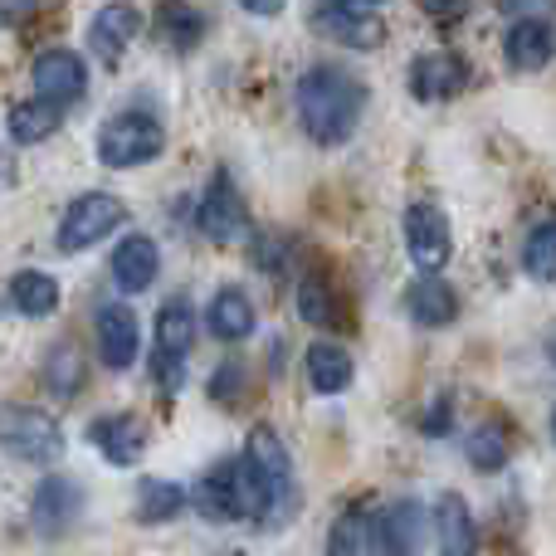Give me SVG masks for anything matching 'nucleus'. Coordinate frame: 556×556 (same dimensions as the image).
I'll list each match as a JSON object with an SVG mask.
<instances>
[{"label":"nucleus","instance_id":"f257e3e1","mask_svg":"<svg viewBox=\"0 0 556 556\" xmlns=\"http://www.w3.org/2000/svg\"><path fill=\"white\" fill-rule=\"evenodd\" d=\"M366 113V84L356 74L337 64H313L298 78V117L303 132L317 147H342L352 142V132L362 127Z\"/></svg>","mask_w":556,"mask_h":556},{"label":"nucleus","instance_id":"f03ea898","mask_svg":"<svg viewBox=\"0 0 556 556\" xmlns=\"http://www.w3.org/2000/svg\"><path fill=\"white\" fill-rule=\"evenodd\" d=\"M162 152H166V127L156 123L152 113L127 108V113L108 117V123L98 127V162L113 166V172L147 166V162H156Z\"/></svg>","mask_w":556,"mask_h":556},{"label":"nucleus","instance_id":"7ed1b4c3","mask_svg":"<svg viewBox=\"0 0 556 556\" xmlns=\"http://www.w3.org/2000/svg\"><path fill=\"white\" fill-rule=\"evenodd\" d=\"M191 337H195V313L191 298H172L156 313V356H152V376L166 395H176L186 386V356H191Z\"/></svg>","mask_w":556,"mask_h":556},{"label":"nucleus","instance_id":"20e7f679","mask_svg":"<svg viewBox=\"0 0 556 556\" xmlns=\"http://www.w3.org/2000/svg\"><path fill=\"white\" fill-rule=\"evenodd\" d=\"M0 450L25 464H54L64 454L59 420L35 405H0Z\"/></svg>","mask_w":556,"mask_h":556},{"label":"nucleus","instance_id":"39448f33","mask_svg":"<svg viewBox=\"0 0 556 556\" xmlns=\"http://www.w3.org/2000/svg\"><path fill=\"white\" fill-rule=\"evenodd\" d=\"M123 220H127V205L117 201V195H108V191L78 195V201L64 211V220H59V250H64V254L93 250V244L108 240V235H113Z\"/></svg>","mask_w":556,"mask_h":556},{"label":"nucleus","instance_id":"423d86ee","mask_svg":"<svg viewBox=\"0 0 556 556\" xmlns=\"http://www.w3.org/2000/svg\"><path fill=\"white\" fill-rule=\"evenodd\" d=\"M405 250H410L415 269L420 274H440L444 264H450L454 254V235H450V220H444L440 205L430 201H415L410 211H405Z\"/></svg>","mask_w":556,"mask_h":556},{"label":"nucleus","instance_id":"0eeeda50","mask_svg":"<svg viewBox=\"0 0 556 556\" xmlns=\"http://www.w3.org/2000/svg\"><path fill=\"white\" fill-rule=\"evenodd\" d=\"M244 459L260 469V479L269 483V498H274V528L293 513V459H288V444L278 440L269 425H254L250 444H244Z\"/></svg>","mask_w":556,"mask_h":556},{"label":"nucleus","instance_id":"6e6552de","mask_svg":"<svg viewBox=\"0 0 556 556\" xmlns=\"http://www.w3.org/2000/svg\"><path fill=\"white\" fill-rule=\"evenodd\" d=\"M195 230L205 235L211 244H235L244 230H250V205L240 201L230 176H215L201 195V211H195Z\"/></svg>","mask_w":556,"mask_h":556},{"label":"nucleus","instance_id":"1a4fd4ad","mask_svg":"<svg viewBox=\"0 0 556 556\" xmlns=\"http://www.w3.org/2000/svg\"><path fill=\"white\" fill-rule=\"evenodd\" d=\"M327 556H401L391 542L381 513L371 508H346L327 532Z\"/></svg>","mask_w":556,"mask_h":556},{"label":"nucleus","instance_id":"9d476101","mask_svg":"<svg viewBox=\"0 0 556 556\" xmlns=\"http://www.w3.org/2000/svg\"><path fill=\"white\" fill-rule=\"evenodd\" d=\"M313 29L323 39H337L346 49H376L386 39V25L376 10L366 5H346V0H327V5L313 10Z\"/></svg>","mask_w":556,"mask_h":556},{"label":"nucleus","instance_id":"9b49d317","mask_svg":"<svg viewBox=\"0 0 556 556\" xmlns=\"http://www.w3.org/2000/svg\"><path fill=\"white\" fill-rule=\"evenodd\" d=\"M142 35V10L132 0H113L103 5L93 20H88V49L103 68H117V59L132 49V39Z\"/></svg>","mask_w":556,"mask_h":556},{"label":"nucleus","instance_id":"f8f14e48","mask_svg":"<svg viewBox=\"0 0 556 556\" xmlns=\"http://www.w3.org/2000/svg\"><path fill=\"white\" fill-rule=\"evenodd\" d=\"M29 78H35L39 103H54V108L78 103L88 88V68L74 49H45V54L35 59V68H29Z\"/></svg>","mask_w":556,"mask_h":556},{"label":"nucleus","instance_id":"ddd939ff","mask_svg":"<svg viewBox=\"0 0 556 556\" xmlns=\"http://www.w3.org/2000/svg\"><path fill=\"white\" fill-rule=\"evenodd\" d=\"M78 513H84V489L64 473H49L35 489V503H29V522H35L39 538H64L78 522Z\"/></svg>","mask_w":556,"mask_h":556},{"label":"nucleus","instance_id":"4468645a","mask_svg":"<svg viewBox=\"0 0 556 556\" xmlns=\"http://www.w3.org/2000/svg\"><path fill=\"white\" fill-rule=\"evenodd\" d=\"M464 84H469V59L454 54V49H430V54H420L410 64V93L420 103H444Z\"/></svg>","mask_w":556,"mask_h":556},{"label":"nucleus","instance_id":"2eb2a0df","mask_svg":"<svg viewBox=\"0 0 556 556\" xmlns=\"http://www.w3.org/2000/svg\"><path fill=\"white\" fill-rule=\"evenodd\" d=\"M142 352V332H137V313L127 303L98 307V356L108 371H127Z\"/></svg>","mask_w":556,"mask_h":556},{"label":"nucleus","instance_id":"dca6fc26","mask_svg":"<svg viewBox=\"0 0 556 556\" xmlns=\"http://www.w3.org/2000/svg\"><path fill=\"white\" fill-rule=\"evenodd\" d=\"M88 444H98L108 464L132 469L147 450V425L137 420V415H103V420L88 425Z\"/></svg>","mask_w":556,"mask_h":556},{"label":"nucleus","instance_id":"f3484780","mask_svg":"<svg viewBox=\"0 0 556 556\" xmlns=\"http://www.w3.org/2000/svg\"><path fill=\"white\" fill-rule=\"evenodd\" d=\"M503 59H508V68H518V74H538V68H547V59H552V25L542 15L513 20L508 35H503Z\"/></svg>","mask_w":556,"mask_h":556},{"label":"nucleus","instance_id":"a211bd4d","mask_svg":"<svg viewBox=\"0 0 556 556\" xmlns=\"http://www.w3.org/2000/svg\"><path fill=\"white\" fill-rule=\"evenodd\" d=\"M434 542H440V556H479V522L459 493H444L434 503Z\"/></svg>","mask_w":556,"mask_h":556},{"label":"nucleus","instance_id":"6ab92c4d","mask_svg":"<svg viewBox=\"0 0 556 556\" xmlns=\"http://www.w3.org/2000/svg\"><path fill=\"white\" fill-rule=\"evenodd\" d=\"M405 313L420 327H450L454 317H459V293H454L440 274H420L405 288Z\"/></svg>","mask_w":556,"mask_h":556},{"label":"nucleus","instance_id":"aec40b11","mask_svg":"<svg viewBox=\"0 0 556 556\" xmlns=\"http://www.w3.org/2000/svg\"><path fill=\"white\" fill-rule=\"evenodd\" d=\"M156 269H162V254H156V244L147 235H127L113 250V283L123 293H147L156 283Z\"/></svg>","mask_w":556,"mask_h":556},{"label":"nucleus","instance_id":"412c9836","mask_svg":"<svg viewBox=\"0 0 556 556\" xmlns=\"http://www.w3.org/2000/svg\"><path fill=\"white\" fill-rule=\"evenodd\" d=\"M205 327H211L220 342H244L254 332V303L244 288H220L211 298V313H205Z\"/></svg>","mask_w":556,"mask_h":556},{"label":"nucleus","instance_id":"4be33fe9","mask_svg":"<svg viewBox=\"0 0 556 556\" xmlns=\"http://www.w3.org/2000/svg\"><path fill=\"white\" fill-rule=\"evenodd\" d=\"M303 366H307V381H313L317 395H342L346 386H352V376H356L352 356H346L337 342H313Z\"/></svg>","mask_w":556,"mask_h":556},{"label":"nucleus","instance_id":"5701e85b","mask_svg":"<svg viewBox=\"0 0 556 556\" xmlns=\"http://www.w3.org/2000/svg\"><path fill=\"white\" fill-rule=\"evenodd\" d=\"M59 123H64V108L39 103V98H29V103H15L5 113V132H10V142H15V147L45 142V137L59 132Z\"/></svg>","mask_w":556,"mask_h":556},{"label":"nucleus","instance_id":"b1692460","mask_svg":"<svg viewBox=\"0 0 556 556\" xmlns=\"http://www.w3.org/2000/svg\"><path fill=\"white\" fill-rule=\"evenodd\" d=\"M10 303H15V313H25V317H49L59 307V283L39 269H25V274L10 278Z\"/></svg>","mask_w":556,"mask_h":556},{"label":"nucleus","instance_id":"393cba45","mask_svg":"<svg viewBox=\"0 0 556 556\" xmlns=\"http://www.w3.org/2000/svg\"><path fill=\"white\" fill-rule=\"evenodd\" d=\"M156 29H162L166 49H195L205 35V15L191 0H166L162 15H156Z\"/></svg>","mask_w":556,"mask_h":556},{"label":"nucleus","instance_id":"a878e982","mask_svg":"<svg viewBox=\"0 0 556 556\" xmlns=\"http://www.w3.org/2000/svg\"><path fill=\"white\" fill-rule=\"evenodd\" d=\"M186 513V489L172 479H142L137 483V518L142 522H172Z\"/></svg>","mask_w":556,"mask_h":556},{"label":"nucleus","instance_id":"bb28decb","mask_svg":"<svg viewBox=\"0 0 556 556\" xmlns=\"http://www.w3.org/2000/svg\"><path fill=\"white\" fill-rule=\"evenodd\" d=\"M195 513L211 522H240L235 518V489H230V459L215 464L201 483H195Z\"/></svg>","mask_w":556,"mask_h":556},{"label":"nucleus","instance_id":"cd10ccee","mask_svg":"<svg viewBox=\"0 0 556 556\" xmlns=\"http://www.w3.org/2000/svg\"><path fill=\"white\" fill-rule=\"evenodd\" d=\"M464 454H469V464H473L479 473H498L503 464L513 459L508 434H503L498 425H479V430L469 434V444H464Z\"/></svg>","mask_w":556,"mask_h":556},{"label":"nucleus","instance_id":"c85d7f7f","mask_svg":"<svg viewBox=\"0 0 556 556\" xmlns=\"http://www.w3.org/2000/svg\"><path fill=\"white\" fill-rule=\"evenodd\" d=\"M522 269H528L538 283H547L556 274V225L552 220H538L522 240Z\"/></svg>","mask_w":556,"mask_h":556},{"label":"nucleus","instance_id":"c756f323","mask_svg":"<svg viewBox=\"0 0 556 556\" xmlns=\"http://www.w3.org/2000/svg\"><path fill=\"white\" fill-rule=\"evenodd\" d=\"M45 376H49V391H54L59 401L78 395V386H84V356H78V346H68V342L54 346V352H49Z\"/></svg>","mask_w":556,"mask_h":556},{"label":"nucleus","instance_id":"7c9ffc66","mask_svg":"<svg viewBox=\"0 0 556 556\" xmlns=\"http://www.w3.org/2000/svg\"><path fill=\"white\" fill-rule=\"evenodd\" d=\"M298 317L313 327H327L337 317V298L323 278H303V283H298Z\"/></svg>","mask_w":556,"mask_h":556},{"label":"nucleus","instance_id":"2f4dec72","mask_svg":"<svg viewBox=\"0 0 556 556\" xmlns=\"http://www.w3.org/2000/svg\"><path fill=\"white\" fill-rule=\"evenodd\" d=\"M240 386H244V366L240 362H225L220 371H215V381H211V395L220 405H230L235 395H240Z\"/></svg>","mask_w":556,"mask_h":556},{"label":"nucleus","instance_id":"473e14b6","mask_svg":"<svg viewBox=\"0 0 556 556\" xmlns=\"http://www.w3.org/2000/svg\"><path fill=\"white\" fill-rule=\"evenodd\" d=\"M464 5H469V0H425V10H430V15H444V20H459Z\"/></svg>","mask_w":556,"mask_h":556},{"label":"nucleus","instance_id":"72a5a7b5","mask_svg":"<svg viewBox=\"0 0 556 556\" xmlns=\"http://www.w3.org/2000/svg\"><path fill=\"white\" fill-rule=\"evenodd\" d=\"M29 10H35V0H0V20H5V25H15V20H25Z\"/></svg>","mask_w":556,"mask_h":556},{"label":"nucleus","instance_id":"f704fd0d","mask_svg":"<svg viewBox=\"0 0 556 556\" xmlns=\"http://www.w3.org/2000/svg\"><path fill=\"white\" fill-rule=\"evenodd\" d=\"M244 10H250V15H278V10H283V0H240Z\"/></svg>","mask_w":556,"mask_h":556},{"label":"nucleus","instance_id":"c9c22d12","mask_svg":"<svg viewBox=\"0 0 556 556\" xmlns=\"http://www.w3.org/2000/svg\"><path fill=\"white\" fill-rule=\"evenodd\" d=\"M0 186H15V166L0 162Z\"/></svg>","mask_w":556,"mask_h":556},{"label":"nucleus","instance_id":"e433bc0d","mask_svg":"<svg viewBox=\"0 0 556 556\" xmlns=\"http://www.w3.org/2000/svg\"><path fill=\"white\" fill-rule=\"evenodd\" d=\"M346 5H376V0H346Z\"/></svg>","mask_w":556,"mask_h":556}]
</instances>
